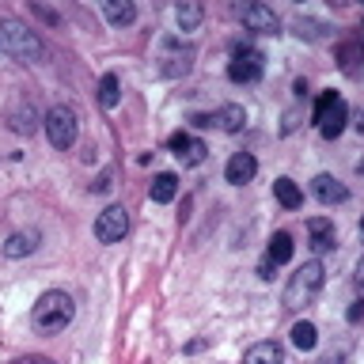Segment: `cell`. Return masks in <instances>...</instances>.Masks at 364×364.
<instances>
[{"mask_svg": "<svg viewBox=\"0 0 364 364\" xmlns=\"http://www.w3.org/2000/svg\"><path fill=\"white\" fill-rule=\"evenodd\" d=\"M73 318H76V304H73V296L61 292V289L42 292L31 307V323H34V330H42V334H57V330H65Z\"/></svg>", "mask_w": 364, "mask_h": 364, "instance_id": "obj_1", "label": "cell"}, {"mask_svg": "<svg viewBox=\"0 0 364 364\" xmlns=\"http://www.w3.org/2000/svg\"><path fill=\"white\" fill-rule=\"evenodd\" d=\"M0 53L16 57V61H42L46 57V42L38 38V31L27 27L19 19H0Z\"/></svg>", "mask_w": 364, "mask_h": 364, "instance_id": "obj_2", "label": "cell"}, {"mask_svg": "<svg viewBox=\"0 0 364 364\" xmlns=\"http://www.w3.org/2000/svg\"><path fill=\"white\" fill-rule=\"evenodd\" d=\"M323 281H326L323 262H315V258L304 262V266L289 277V284H284V307H289V311H300V307L315 304V296L323 292Z\"/></svg>", "mask_w": 364, "mask_h": 364, "instance_id": "obj_3", "label": "cell"}, {"mask_svg": "<svg viewBox=\"0 0 364 364\" xmlns=\"http://www.w3.org/2000/svg\"><path fill=\"white\" fill-rule=\"evenodd\" d=\"M42 125H46V136H50V144L57 148V152H68V148L76 144V136H80V118H76V110L68 107V102L50 107Z\"/></svg>", "mask_w": 364, "mask_h": 364, "instance_id": "obj_4", "label": "cell"}, {"mask_svg": "<svg viewBox=\"0 0 364 364\" xmlns=\"http://www.w3.org/2000/svg\"><path fill=\"white\" fill-rule=\"evenodd\" d=\"M315 122H318V133H323L326 141L341 136V129H346V122H349L346 99L334 95V91H323V95H318V102H315Z\"/></svg>", "mask_w": 364, "mask_h": 364, "instance_id": "obj_5", "label": "cell"}, {"mask_svg": "<svg viewBox=\"0 0 364 364\" xmlns=\"http://www.w3.org/2000/svg\"><path fill=\"white\" fill-rule=\"evenodd\" d=\"M125 232H129V213L122 205H107L95 220V239L99 243H122Z\"/></svg>", "mask_w": 364, "mask_h": 364, "instance_id": "obj_6", "label": "cell"}, {"mask_svg": "<svg viewBox=\"0 0 364 364\" xmlns=\"http://www.w3.org/2000/svg\"><path fill=\"white\" fill-rule=\"evenodd\" d=\"M235 16L243 19V27L247 31H255V34H277V16L266 8V4H258V0H239L235 4Z\"/></svg>", "mask_w": 364, "mask_h": 364, "instance_id": "obj_7", "label": "cell"}, {"mask_svg": "<svg viewBox=\"0 0 364 364\" xmlns=\"http://www.w3.org/2000/svg\"><path fill=\"white\" fill-rule=\"evenodd\" d=\"M262 76V53L250 50V46H239L232 53V61H228V80H235V84H255Z\"/></svg>", "mask_w": 364, "mask_h": 364, "instance_id": "obj_8", "label": "cell"}, {"mask_svg": "<svg viewBox=\"0 0 364 364\" xmlns=\"http://www.w3.org/2000/svg\"><path fill=\"white\" fill-rule=\"evenodd\" d=\"M307 235H311L315 255H326V250H334V243H338L334 220H326V216H311V220H307Z\"/></svg>", "mask_w": 364, "mask_h": 364, "instance_id": "obj_9", "label": "cell"}, {"mask_svg": "<svg viewBox=\"0 0 364 364\" xmlns=\"http://www.w3.org/2000/svg\"><path fill=\"white\" fill-rule=\"evenodd\" d=\"M167 148H171V152H175L186 167H198L201 159H205V144L198 141V136H190V133H175V136L167 141Z\"/></svg>", "mask_w": 364, "mask_h": 364, "instance_id": "obj_10", "label": "cell"}, {"mask_svg": "<svg viewBox=\"0 0 364 364\" xmlns=\"http://www.w3.org/2000/svg\"><path fill=\"white\" fill-rule=\"evenodd\" d=\"M255 175H258V159L250 152H235L232 159H228V167H224V178L232 182V186H243V182H250Z\"/></svg>", "mask_w": 364, "mask_h": 364, "instance_id": "obj_11", "label": "cell"}, {"mask_svg": "<svg viewBox=\"0 0 364 364\" xmlns=\"http://www.w3.org/2000/svg\"><path fill=\"white\" fill-rule=\"evenodd\" d=\"M38 232H16V235H8L4 243H0V255L4 258H27V255H34L38 250Z\"/></svg>", "mask_w": 364, "mask_h": 364, "instance_id": "obj_12", "label": "cell"}, {"mask_svg": "<svg viewBox=\"0 0 364 364\" xmlns=\"http://www.w3.org/2000/svg\"><path fill=\"white\" fill-rule=\"evenodd\" d=\"M243 364H284V349L277 341H255L243 353Z\"/></svg>", "mask_w": 364, "mask_h": 364, "instance_id": "obj_13", "label": "cell"}, {"mask_svg": "<svg viewBox=\"0 0 364 364\" xmlns=\"http://www.w3.org/2000/svg\"><path fill=\"white\" fill-rule=\"evenodd\" d=\"M311 190H315V198L323 201V205H341L349 198V190L341 186L338 178H330V175H318L315 182H311Z\"/></svg>", "mask_w": 364, "mask_h": 364, "instance_id": "obj_14", "label": "cell"}, {"mask_svg": "<svg viewBox=\"0 0 364 364\" xmlns=\"http://www.w3.org/2000/svg\"><path fill=\"white\" fill-rule=\"evenodd\" d=\"M213 125H220L224 133H239L247 125V110L235 107V102H224V107L213 114Z\"/></svg>", "mask_w": 364, "mask_h": 364, "instance_id": "obj_15", "label": "cell"}, {"mask_svg": "<svg viewBox=\"0 0 364 364\" xmlns=\"http://www.w3.org/2000/svg\"><path fill=\"white\" fill-rule=\"evenodd\" d=\"M175 193H178V178L171 175V171H159V175L152 178V186H148V198H152L156 205L175 201Z\"/></svg>", "mask_w": 364, "mask_h": 364, "instance_id": "obj_16", "label": "cell"}, {"mask_svg": "<svg viewBox=\"0 0 364 364\" xmlns=\"http://www.w3.org/2000/svg\"><path fill=\"white\" fill-rule=\"evenodd\" d=\"M338 65H341V73L357 76L360 65H364V42H341L338 46Z\"/></svg>", "mask_w": 364, "mask_h": 364, "instance_id": "obj_17", "label": "cell"}, {"mask_svg": "<svg viewBox=\"0 0 364 364\" xmlns=\"http://www.w3.org/2000/svg\"><path fill=\"white\" fill-rule=\"evenodd\" d=\"M102 11H107V19L114 27H129L136 19V4L133 0H102Z\"/></svg>", "mask_w": 364, "mask_h": 364, "instance_id": "obj_18", "label": "cell"}, {"mask_svg": "<svg viewBox=\"0 0 364 364\" xmlns=\"http://www.w3.org/2000/svg\"><path fill=\"white\" fill-rule=\"evenodd\" d=\"M8 122H11V129H16V133H23V136H27V133H34V129L42 125L38 110H34L31 102H23L19 110H11V114H8Z\"/></svg>", "mask_w": 364, "mask_h": 364, "instance_id": "obj_19", "label": "cell"}, {"mask_svg": "<svg viewBox=\"0 0 364 364\" xmlns=\"http://www.w3.org/2000/svg\"><path fill=\"white\" fill-rule=\"evenodd\" d=\"M273 198H277L284 209H300V205H304V190L296 186L292 178H277V182H273Z\"/></svg>", "mask_w": 364, "mask_h": 364, "instance_id": "obj_20", "label": "cell"}, {"mask_svg": "<svg viewBox=\"0 0 364 364\" xmlns=\"http://www.w3.org/2000/svg\"><path fill=\"white\" fill-rule=\"evenodd\" d=\"M118 99H122V84H118V76L107 73L99 80V102H102V110H114L118 107Z\"/></svg>", "mask_w": 364, "mask_h": 364, "instance_id": "obj_21", "label": "cell"}, {"mask_svg": "<svg viewBox=\"0 0 364 364\" xmlns=\"http://www.w3.org/2000/svg\"><path fill=\"white\" fill-rule=\"evenodd\" d=\"M269 262H273V266L292 262V235L289 232H277V235L269 239Z\"/></svg>", "mask_w": 364, "mask_h": 364, "instance_id": "obj_22", "label": "cell"}, {"mask_svg": "<svg viewBox=\"0 0 364 364\" xmlns=\"http://www.w3.org/2000/svg\"><path fill=\"white\" fill-rule=\"evenodd\" d=\"M292 346L304 349V353H311V349L318 346V330H315V323H307V318H304V323H296V326H292Z\"/></svg>", "mask_w": 364, "mask_h": 364, "instance_id": "obj_23", "label": "cell"}, {"mask_svg": "<svg viewBox=\"0 0 364 364\" xmlns=\"http://www.w3.org/2000/svg\"><path fill=\"white\" fill-rule=\"evenodd\" d=\"M175 19H178L182 31H198V23H201V4H198V0H182V4L175 8Z\"/></svg>", "mask_w": 364, "mask_h": 364, "instance_id": "obj_24", "label": "cell"}, {"mask_svg": "<svg viewBox=\"0 0 364 364\" xmlns=\"http://www.w3.org/2000/svg\"><path fill=\"white\" fill-rule=\"evenodd\" d=\"M11 364H53V360L42 357V353H31V357H19V360H11Z\"/></svg>", "mask_w": 364, "mask_h": 364, "instance_id": "obj_25", "label": "cell"}, {"mask_svg": "<svg viewBox=\"0 0 364 364\" xmlns=\"http://www.w3.org/2000/svg\"><path fill=\"white\" fill-rule=\"evenodd\" d=\"M360 318H364V300L349 307V323H360Z\"/></svg>", "mask_w": 364, "mask_h": 364, "instance_id": "obj_26", "label": "cell"}, {"mask_svg": "<svg viewBox=\"0 0 364 364\" xmlns=\"http://www.w3.org/2000/svg\"><path fill=\"white\" fill-rule=\"evenodd\" d=\"M353 281H357V292H360V300H364V258H360V266H357V277H353Z\"/></svg>", "mask_w": 364, "mask_h": 364, "instance_id": "obj_27", "label": "cell"}, {"mask_svg": "<svg viewBox=\"0 0 364 364\" xmlns=\"http://www.w3.org/2000/svg\"><path fill=\"white\" fill-rule=\"evenodd\" d=\"M34 11H38V16H42L46 23H57V16H53V11H50V8H42V4H34Z\"/></svg>", "mask_w": 364, "mask_h": 364, "instance_id": "obj_28", "label": "cell"}, {"mask_svg": "<svg viewBox=\"0 0 364 364\" xmlns=\"http://www.w3.org/2000/svg\"><path fill=\"white\" fill-rule=\"evenodd\" d=\"M357 133H360V136H364V110H360V114H357Z\"/></svg>", "mask_w": 364, "mask_h": 364, "instance_id": "obj_29", "label": "cell"}, {"mask_svg": "<svg viewBox=\"0 0 364 364\" xmlns=\"http://www.w3.org/2000/svg\"><path fill=\"white\" fill-rule=\"evenodd\" d=\"M330 4H334V8H346V4H349V0H330Z\"/></svg>", "mask_w": 364, "mask_h": 364, "instance_id": "obj_30", "label": "cell"}, {"mask_svg": "<svg viewBox=\"0 0 364 364\" xmlns=\"http://www.w3.org/2000/svg\"><path fill=\"white\" fill-rule=\"evenodd\" d=\"M360 232H364V216H360Z\"/></svg>", "mask_w": 364, "mask_h": 364, "instance_id": "obj_31", "label": "cell"}, {"mask_svg": "<svg viewBox=\"0 0 364 364\" xmlns=\"http://www.w3.org/2000/svg\"><path fill=\"white\" fill-rule=\"evenodd\" d=\"M360 4H364V0H360Z\"/></svg>", "mask_w": 364, "mask_h": 364, "instance_id": "obj_32", "label": "cell"}]
</instances>
